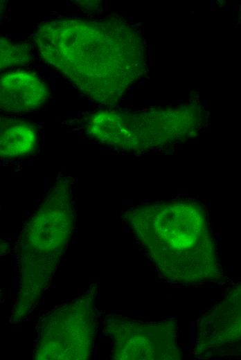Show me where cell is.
Segmentation results:
<instances>
[{
    "label": "cell",
    "mask_w": 241,
    "mask_h": 360,
    "mask_svg": "<svg viewBox=\"0 0 241 360\" xmlns=\"http://www.w3.org/2000/svg\"><path fill=\"white\" fill-rule=\"evenodd\" d=\"M43 60L89 98L107 103L113 91L114 40L105 21L55 19L35 35Z\"/></svg>",
    "instance_id": "obj_1"
},
{
    "label": "cell",
    "mask_w": 241,
    "mask_h": 360,
    "mask_svg": "<svg viewBox=\"0 0 241 360\" xmlns=\"http://www.w3.org/2000/svg\"><path fill=\"white\" fill-rule=\"evenodd\" d=\"M46 84L35 74L12 71L0 78V107L8 113H23L38 109L47 100Z\"/></svg>",
    "instance_id": "obj_2"
},
{
    "label": "cell",
    "mask_w": 241,
    "mask_h": 360,
    "mask_svg": "<svg viewBox=\"0 0 241 360\" xmlns=\"http://www.w3.org/2000/svg\"><path fill=\"white\" fill-rule=\"evenodd\" d=\"M37 142L33 125L14 118H3L0 123V155L15 158L31 153Z\"/></svg>",
    "instance_id": "obj_3"
},
{
    "label": "cell",
    "mask_w": 241,
    "mask_h": 360,
    "mask_svg": "<svg viewBox=\"0 0 241 360\" xmlns=\"http://www.w3.org/2000/svg\"><path fill=\"white\" fill-rule=\"evenodd\" d=\"M30 59V52L24 45L1 39V68L25 64Z\"/></svg>",
    "instance_id": "obj_4"
}]
</instances>
